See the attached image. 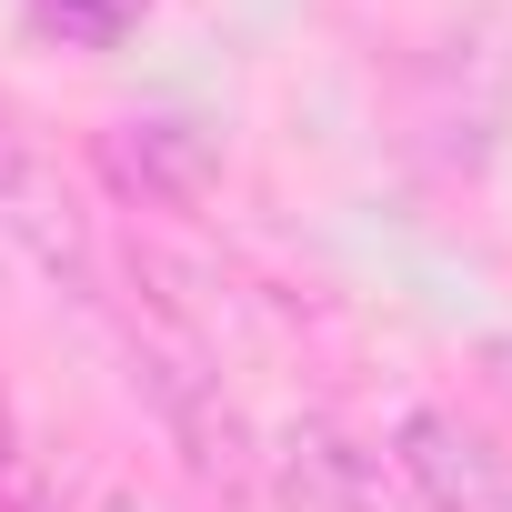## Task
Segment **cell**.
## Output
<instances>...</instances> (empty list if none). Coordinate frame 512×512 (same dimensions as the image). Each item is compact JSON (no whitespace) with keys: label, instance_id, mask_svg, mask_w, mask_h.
<instances>
[{"label":"cell","instance_id":"3","mask_svg":"<svg viewBox=\"0 0 512 512\" xmlns=\"http://www.w3.org/2000/svg\"><path fill=\"white\" fill-rule=\"evenodd\" d=\"M0 231L21 241L51 282L91 292V221L71 211V191L51 181V161H41V141L21 131V111H11V101H0Z\"/></svg>","mask_w":512,"mask_h":512},{"label":"cell","instance_id":"4","mask_svg":"<svg viewBox=\"0 0 512 512\" xmlns=\"http://www.w3.org/2000/svg\"><path fill=\"white\" fill-rule=\"evenodd\" d=\"M392 462L402 482L432 502V512H512V452H492L462 412L442 402H412L402 432H392Z\"/></svg>","mask_w":512,"mask_h":512},{"label":"cell","instance_id":"2","mask_svg":"<svg viewBox=\"0 0 512 512\" xmlns=\"http://www.w3.org/2000/svg\"><path fill=\"white\" fill-rule=\"evenodd\" d=\"M262 472H272L282 512H412V482L382 452H362L342 422H292L262 452Z\"/></svg>","mask_w":512,"mask_h":512},{"label":"cell","instance_id":"7","mask_svg":"<svg viewBox=\"0 0 512 512\" xmlns=\"http://www.w3.org/2000/svg\"><path fill=\"white\" fill-rule=\"evenodd\" d=\"M0 512H51V472H41V452L21 442L11 402H0Z\"/></svg>","mask_w":512,"mask_h":512},{"label":"cell","instance_id":"5","mask_svg":"<svg viewBox=\"0 0 512 512\" xmlns=\"http://www.w3.org/2000/svg\"><path fill=\"white\" fill-rule=\"evenodd\" d=\"M101 161H111V181H121V191L191 201L211 151H201V131H181V121H111V131H101Z\"/></svg>","mask_w":512,"mask_h":512},{"label":"cell","instance_id":"1","mask_svg":"<svg viewBox=\"0 0 512 512\" xmlns=\"http://www.w3.org/2000/svg\"><path fill=\"white\" fill-rule=\"evenodd\" d=\"M131 362H141V392H151V412L171 422L181 462H191L211 492H251L262 452H251V422H241V402L221 392V372H211L191 342H171V332H141Z\"/></svg>","mask_w":512,"mask_h":512},{"label":"cell","instance_id":"6","mask_svg":"<svg viewBox=\"0 0 512 512\" xmlns=\"http://www.w3.org/2000/svg\"><path fill=\"white\" fill-rule=\"evenodd\" d=\"M141 11H151V0H31V21H41V31H61L71 51H111Z\"/></svg>","mask_w":512,"mask_h":512}]
</instances>
